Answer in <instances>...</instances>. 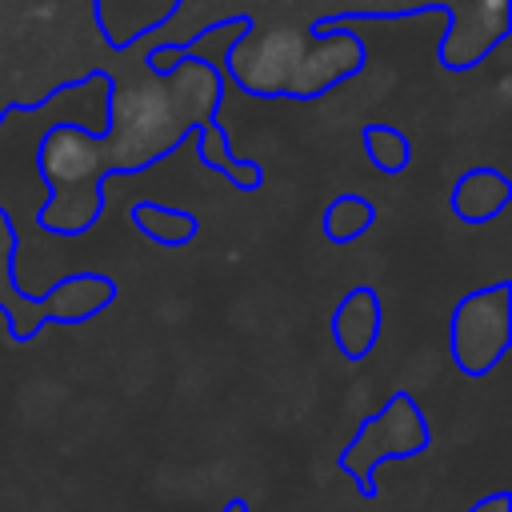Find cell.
<instances>
[{"label": "cell", "instance_id": "obj_12", "mask_svg": "<svg viewBox=\"0 0 512 512\" xmlns=\"http://www.w3.org/2000/svg\"><path fill=\"white\" fill-rule=\"evenodd\" d=\"M360 144H364L372 168L384 172V176H396V172H404V168L412 164V144H408V136H404L400 128H392V124H364Z\"/></svg>", "mask_w": 512, "mask_h": 512}, {"label": "cell", "instance_id": "obj_13", "mask_svg": "<svg viewBox=\"0 0 512 512\" xmlns=\"http://www.w3.org/2000/svg\"><path fill=\"white\" fill-rule=\"evenodd\" d=\"M468 512H512V496L508 492H492V496H480Z\"/></svg>", "mask_w": 512, "mask_h": 512}, {"label": "cell", "instance_id": "obj_10", "mask_svg": "<svg viewBox=\"0 0 512 512\" xmlns=\"http://www.w3.org/2000/svg\"><path fill=\"white\" fill-rule=\"evenodd\" d=\"M128 216H132L136 232H140L144 240L160 244V248H184V244H192L196 232H200V220H196L192 212L172 208V204H160V200H136V204L128 208Z\"/></svg>", "mask_w": 512, "mask_h": 512}, {"label": "cell", "instance_id": "obj_1", "mask_svg": "<svg viewBox=\"0 0 512 512\" xmlns=\"http://www.w3.org/2000/svg\"><path fill=\"white\" fill-rule=\"evenodd\" d=\"M224 72L208 56H188L168 76L108 80L104 132L60 120L36 136V176L44 200L36 228L48 236H84L104 216L112 172H144L172 156L192 128L224 124Z\"/></svg>", "mask_w": 512, "mask_h": 512}, {"label": "cell", "instance_id": "obj_14", "mask_svg": "<svg viewBox=\"0 0 512 512\" xmlns=\"http://www.w3.org/2000/svg\"><path fill=\"white\" fill-rule=\"evenodd\" d=\"M220 512H252V508H248V500H240V496H232V500H228V504H224Z\"/></svg>", "mask_w": 512, "mask_h": 512}, {"label": "cell", "instance_id": "obj_2", "mask_svg": "<svg viewBox=\"0 0 512 512\" xmlns=\"http://www.w3.org/2000/svg\"><path fill=\"white\" fill-rule=\"evenodd\" d=\"M364 60L368 48L356 32L312 36L308 28H268L264 36H236L220 72L256 100H320L356 76Z\"/></svg>", "mask_w": 512, "mask_h": 512}, {"label": "cell", "instance_id": "obj_9", "mask_svg": "<svg viewBox=\"0 0 512 512\" xmlns=\"http://www.w3.org/2000/svg\"><path fill=\"white\" fill-rule=\"evenodd\" d=\"M188 140L196 144V156L208 172H224V180L240 192H260L264 188V168L256 160H240L232 156V144H228V128L224 124H204V128H192Z\"/></svg>", "mask_w": 512, "mask_h": 512}, {"label": "cell", "instance_id": "obj_6", "mask_svg": "<svg viewBox=\"0 0 512 512\" xmlns=\"http://www.w3.org/2000/svg\"><path fill=\"white\" fill-rule=\"evenodd\" d=\"M508 28H512L508 0H472L464 12L452 8L448 32L436 48V64L448 72H468L508 40Z\"/></svg>", "mask_w": 512, "mask_h": 512}, {"label": "cell", "instance_id": "obj_3", "mask_svg": "<svg viewBox=\"0 0 512 512\" xmlns=\"http://www.w3.org/2000/svg\"><path fill=\"white\" fill-rule=\"evenodd\" d=\"M16 252H20V232L0 208V312L8 320V332L16 344H28L40 336L44 324H84L96 320L112 300H116V280L104 272H72L44 288L40 296H24L16 284Z\"/></svg>", "mask_w": 512, "mask_h": 512}, {"label": "cell", "instance_id": "obj_7", "mask_svg": "<svg viewBox=\"0 0 512 512\" xmlns=\"http://www.w3.org/2000/svg\"><path fill=\"white\" fill-rule=\"evenodd\" d=\"M380 324H384V304H380V292L372 284H356L340 296L336 312H332V340L340 348L344 360L360 364L376 340H380Z\"/></svg>", "mask_w": 512, "mask_h": 512}, {"label": "cell", "instance_id": "obj_5", "mask_svg": "<svg viewBox=\"0 0 512 512\" xmlns=\"http://www.w3.org/2000/svg\"><path fill=\"white\" fill-rule=\"evenodd\" d=\"M512 344V280H496L460 296L448 320L452 364L468 380H484Z\"/></svg>", "mask_w": 512, "mask_h": 512}, {"label": "cell", "instance_id": "obj_4", "mask_svg": "<svg viewBox=\"0 0 512 512\" xmlns=\"http://www.w3.org/2000/svg\"><path fill=\"white\" fill-rule=\"evenodd\" d=\"M428 444H432L428 416L420 412L412 392L396 388L384 400V408H376L372 416L360 420L352 440L340 448L336 464L360 488L364 500H376V468L388 464V460H412V456L428 452Z\"/></svg>", "mask_w": 512, "mask_h": 512}, {"label": "cell", "instance_id": "obj_11", "mask_svg": "<svg viewBox=\"0 0 512 512\" xmlns=\"http://www.w3.org/2000/svg\"><path fill=\"white\" fill-rule=\"evenodd\" d=\"M376 224V204L360 192H340L328 200L324 216H320V228L328 236V244H352L360 240L368 228Z\"/></svg>", "mask_w": 512, "mask_h": 512}, {"label": "cell", "instance_id": "obj_8", "mask_svg": "<svg viewBox=\"0 0 512 512\" xmlns=\"http://www.w3.org/2000/svg\"><path fill=\"white\" fill-rule=\"evenodd\" d=\"M508 204H512V180L500 168H492V164L468 168L452 184V196H448V208H452V216L460 224H488Z\"/></svg>", "mask_w": 512, "mask_h": 512}]
</instances>
